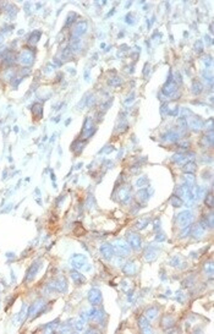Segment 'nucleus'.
I'll list each match as a JSON object with an SVG mask.
<instances>
[{"label":"nucleus","instance_id":"obj_1","mask_svg":"<svg viewBox=\"0 0 214 334\" xmlns=\"http://www.w3.org/2000/svg\"><path fill=\"white\" fill-rule=\"evenodd\" d=\"M192 219H193V216L190 211H182L178 214L176 217V223L179 225V228H185L187 225H191L192 223Z\"/></svg>","mask_w":214,"mask_h":334},{"label":"nucleus","instance_id":"obj_2","mask_svg":"<svg viewBox=\"0 0 214 334\" xmlns=\"http://www.w3.org/2000/svg\"><path fill=\"white\" fill-rule=\"evenodd\" d=\"M94 131H96V129H94V125H93L92 119L89 117H87L86 120H84V122H83V129H82V132H81L82 140L89 138L92 135L94 134Z\"/></svg>","mask_w":214,"mask_h":334},{"label":"nucleus","instance_id":"obj_3","mask_svg":"<svg viewBox=\"0 0 214 334\" xmlns=\"http://www.w3.org/2000/svg\"><path fill=\"white\" fill-rule=\"evenodd\" d=\"M176 93H178V84L174 81H166L162 89V94L165 98H173L176 96Z\"/></svg>","mask_w":214,"mask_h":334},{"label":"nucleus","instance_id":"obj_4","mask_svg":"<svg viewBox=\"0 0 214 334\" xmlns=\"http://www.w3.org/2000/svg\"><path fill=\"white\" fill-rule=\"evenodd\" d=\"M126 240H127V244L129 246L133 249V250L138 251L141 249V245H142V241H141V237L137 233H133V231H129L126 235Z\"/></svg>","mask_w":214,"mask_h":334},{"label":"nucleus","instance_id":"obj_5","mask_svg":"<svg viewBox=\"0 0 214 334\" xmlns=\"http://www.w3.org/2000/svg\"><path fill=\"white\" fill-rule=\"evenodd\" d=\"M114 251L117 253V256H120V257H126V256L130 255L131 247L129 246L127 242L120 240V241H116L115 242V245H114Z\"/></svg>","mask_w":214,"mask_h":334},{"label":"nucleus","instance_id":"obj_6","mask_svg":"<svg viewBox=\"0 0 214 334\" xmlns=\"http://www.w3.org/2000/svg\"><path fill=\"white\" fill-rule=\"evenodd\" d=\"M87 28H88V23L87 21H78L75 27H74V31H72V38L76 39V38H80L81 36L87 32Z\"/></svg>","mask_w":214,"mask_h":334},{"label":"nucleus","instance_id":"obj_7","mask_svg":"<svg viewBox=\"0 0 214 334\" xmlns=\"http://www.w3.org/2000/svg\"><path fill=\"white\" fill-rule=\"evenodd\" d=\"M71 265L76 269H83V268H86L84 266H88L87 265V257L83 256V255H74L71 257Z\"/></svg>","mask_w":214,"mask_h":334},{"label":"nucleus","instance_id":"obj_8","mask_svg":"<svg viewBox=\"0 0 214 334\" xmlns=\"http://www.w3.org/2000/svg\"><path fill=\"white\" fill-rule=\"evenodd\" d=\"M88 301L93 305V306H98L102 302V293L97 288H92L88 291Z\"/></svg>","mask_w":214,"mask_h":334},{"label":"nucleus","instance_id":"obj_9","mask_svg":"<svg viewBox=\"0 0 214 334\" xmlns=\"http://www.w3.org/2000/svg\"><path fill=\"white\" fill-rule=\"evenodd\" d=\"M117 197L121 203H127L131 197V188L130 186H121L117 191Z\"/></svg>","mask_w":214,"mask_h":334},{"label":"nucleus","instance_id":"obj_10","mask_svg":"<svg viewBox=\"0 0 214 334\" xmlns=\"http://www.w3.org/2000/svg\"><path fill=\"white\" fill-rule=\"evenodd\" d=\"M99 251H100L102 256H103L105 260H112V258L114 257V253H115L114 246H113L112 244H108V242H107V244H103V245L100 246Z\"/></svg>","mask_w":214,"mask_h":334},{"label":"nucleus","instance_id":"obj_11","mask_svg":"<svg viewBox=\"0 0 214 334\" xmlns=\"http://www.w3.org/2000/svg\"><path fill=\"white\" fill-rule=\"evenodd\" d=\"M203 125H204L203 120H202L199 117H195V115H192V117L188 119V121H187V126H190V127H191L192 130H195V131L202 130V129H203Z\"/></svg>","mask_w":214,"mask_h":334},{"label":"nucleus","instance_id":"obj_12","mask_svg":"<svg viewBox=\"0 0 214 334\" xmlns=\"http://www.w3.org/2000/svg\"><path fill=\"white\" fill-rule=\"evenodd\" d=\"M33 59H34V55L31 53V50H23L18 56V61L22 65H31Z\"/></svg>","mask_w":214,"mask_h":334},{"label":"nucleus","instance_id":"obj_13","mask_svg":"<svg viewBox=\"0 0 214 334\" xmlns=\"http://www.w3.org/2000/svg\"><path fill=\"white\" fill-rule=\"evenodd\" d=\"M145 260L146 261H148V262H152V261H154L155 258H157V256H158V250L153 246V245H149L148 247L146 249V251H145Z\"/></svg>","mask_w":214,"mask_h":334},{"label":"nucleus","instance_id":"obj_14","mask_svg":"<svg viewBox=\"0 0 214 334\" xmlns=\"http://www.w3.org/2000/svg\"><path fill=\"white\" fill-rule=\"evenodd\" d=\"M70 277H71V279L75 282V284L76 285H81L86 282V277H84L83 274H81L78 270H75V269L70 270Z\"/></svg>","mask_w":214,"mask_h":334},{"label":"nucleus","instance_id":"obj_15","mask_svg":"<svg viewBox=\"0 0 214 334\" xmlns=\"http://www.w3.org/2000/svg\"><path fill=\"white\" fill-rule=\"evenodd\" d=\"M38 269H39V262L37 261V262H34L32 266L28 268V270H27V273H26V278H25V280H26V282L32 280L33 278H34V275L37 274Z\"/></svg>","mask_w":214,"mask_h":334},{"label":"nucleus","instance_id":"obj_16","mask_svg":"<svg viewBox=\"0 0 214 334\" xmlns=\"http://www.w3.org/2000/svg\"><path fill=\"white\" fill-rule=\"evenodd\" d=\"M179 137H180V134H179V132H175V131H173V130H169L168 132H165V134L162 136L163 141H165V142H175V141L179 140Z\"/></svg>","mask_w":214,"mask_h":334},{"label":"nucleus","instance_id":"obj_17","mask_svg":"<svg viewBox=\"0 0 214 334\" xmlns=\"http://www.w3.org/2000/svg\"><path fill=\"white\" fill-rule=\"evenodd\" d=\"M136 197H137V201L141 202V203H145L149 200V192H148V188H140L136 193Z\"/></svg>","mask_w":214,"mask_h":334},{"label":"nucleus","instance_id":"obj_18","mask_svg":"<svg viewBox=\"0 0 214 334\" xmlns=\"http://www.w3.org/2000/svg\"><path fill=\"white\" fill-rule=\"evenodd\" d=\"M122 270H124V273H125L126 275H133V274L136 273V270H137V266H136L135 262H132L131 261V262H127V263L124 265Z\"/></svg>","mask_w":214,"mask_h":334},{"label":"nucleus","instance_id":"obj_19","mask_svg":"<svg viewBox=\"0 0 214 334\" xmlns=\"http://www.w3.org/2000/svg\"><path fill=\"white\" fill-rule=\"evenodd\" d=\"M204 231L206 230L199 224H197V225H195V227L191 228V236H193L195 239H201L204 235Z\"/></svg>","mask_w":214,"mask_h":334},{"label":"nucleus","instance_id":"obj_20","mask_svg":"<svg viewBox=\"0 0 214 334\" xmlns=\"http://www.w3.org/2000/svg\"><path fill=\"white\" fill-rule=\"evenodd\" d=\"M201 146L204 147V148H208V147H212L213 146V137L212 135H204L202 138H201Z\"/></svg>","mask_w":214,"mask_h":334},{"label":"nucleus","instance_id":"obj_21","mask_svg":"<svg viewBox=\"0 0 214 334\" xmlns=\"http://www.w3.org/2000/svg\"><path fill=\"white\" fill-rule=\"evenodd\" d=\"M157 315H158V308L157 307H149L148 310H146V312H145V317L147 318L148 321L154 319L157 317Z\"/></svg>","mask_w":214,"mask_h":334},{"label":"nucleus","instance_id":"obj_22","mask_svg":"<svg viewBox=\"0 0 214 334\" xmlns=\"http://www.w3.org/2000/svg\"><path fill=\"white\" fill-rule=\"evenodd\" d=\"M191 89H192V93H193V94H201L202 91H203V86H202V84H201L199 81L195 80V81H192Z\"/></svg>","mask_w":214,"mask_h":334},{"label":"nucleus","instance_id":"obj_23","mask_svg":"<svg viewBox=\"0 0 214 334\" xmlns=\"http://www.w3.org/2000/svg\"><path fill=\"white\" fill-rule=\"evenodd\" d=\"M31 112H32L33 117H36V119H39V117H42V105H40V104H38V103L33 104V107H32V109H31Z\"/></svg>","mask_w":214,"mask_h":334},{"label":"nucleus","instance_id":"obj_24","mask_svg":"<svg viewBox=\"0 0 214 334\" xmlns=\"http://www.w3.org/2000/svg\"><path fill=\"white\" fill-rule=\"evenodd\" d=\"M173 162L174 163H178V164H181L182 162H185L186 159H187V157H186V154L185 153H176V154H174L173 155Z\"/></svg>","mask_w":214,"mask_h":334},{"label":"nucleus","instance_id":"obj_25","mask_svg":"<svg viewBox=\"0 0 214 334\" xmlns=\"http://www.w3.org/2000/svg\"><path fill=\"white\" fill-rule=\"evenodd\" d=\"M196 168H197V165H196L195 162H187V163L183 165V171H185V173H191V174H193L195 170H196Z\"/></svg>","mask_w":214,"mask_h":334},{"label":"nucleus","instance_id":"obj_26","mask_svg":"<svg viewBox=\"0 0 214 334\" xmlns=\"http://www.w3.org/2000/svg\"><path fill=\"white\" fill-rule=\"evenodd\" d=\"M149 222H150V219L149 218H145V219H140L137 223H136V228L138 229V230H143L146 227H148V224H149Z\"/></svg>","mask_w":214,"mask_h":334},{"label":"nucleus","instance_id":"obj_27","mask_svg":"<svg viewBox=\"0 0 214 334\" xmlns=\"http://www.w3.org/2000/svg\"><path fill=\"white\" fill-rule=\"evenodd\" d=\"M206 198H204V202H206V204L209 207V208H213V206H214V197H213V193H212V191L211 192H208V193H206V196H204Z\"/></svg>","mask_w":214,"mask_h":334},{"label":"nucleus","instance_id":"obj_28","mask_svg":"<svg viewBox=\"0 0 214 334\" xmlns=\"http://www.w3.org/2000/svg\"><path fill=\"white\" fill-rule=\"evenodd\" d=\"M148 179L146 176H142V178H138L137 181H136V186L140 187V188H146V186L148 185Z\"/></svg>","mask_w":214,"mask_h":334},{"label":"nucleus","instance_id":"obj_29","mask_svg":"<svg viewBox=\"0 0 214 334\" xmlns=\"http://www.w3.org/2000/svg\"><path fill=\"white\" fill-rule=\"evenodd\" d=\"M170 203L173 204V207H181L183 204V201L181 197H178L176 195H174L171 198H170Z\"/></svg>","mask_w":214,"mask_h":334},{"label":"nucleus","instance_id":"obj_30","mask_svg":"<svg viewBox=\"0 0 214 334\" xmlns=\"http://www.w3.org/2000/svg\"><path fill=\"white\" fill-rule=\"evenodd\" d=\"M121 82H122V80H121V77H119V76L109 77V80H108V84H109V86H113V87L121 84Z\"/></svg>","mask_w":214,"mask_h":334},{"label":"nucleus","instance_id":"obj_31","mask_svg":"<svg viewBox=\"0 0 214 334\" xmlns=\"http://www.w3.org/2000/svg\"><path fill=\"white\" fill-rule=\"evenodd\" d=\"M40 31H34L33 33H31V36H30V38H28V41H30V43H37L38 41H39V38H40Z\"/></svg>","mask_w":214,"mask_h":334},{"label":"nucleus","instance_id":"obj_32","mask_svg":"<svg viewBox=\"0 0 214 334\" xmlns=\"http://www.w3.org/2000/svg\"><path fill=\"white\" fill-rule=\"evenodd\" d=\"M138 327H140L142 331H143L145 328H148V327H149V321L146 317H145V316H143V317H140V319H138Z\"/></svg>","mask_w":214,"mask_h":334},{"label":"nucleus","instance_id":"obj_33","mask_svg":"<svg viewBox=\"0 0 214 334\" xmlns=\"http://www.w3.org/2000/svg\"><path fill=\"white\" fill-rule=\"evenodd\" d=\"M183 183L193 185V183H195V175L191 174V173H186V174L183 175Z\"/></svg>","mask_w":214,"mask_h":334},{"label":"nucleus","instance_id":"obj_34","mask_svg":"<svg viewBox=\"0 0 214 334\" xmlns=\"http://www.w3.org/2000/svg\"><path fill=\"white\" fill-rule=\"evenodd\" d=\"M204 272H206L209 277L213 275V262H212V261H208V262L204 263Z\"/></svg>","mask_w":214,"mask_h":334},{"label":"nucleus","instance_id":"obj_35","mask_svg":"<svg viewBox=\"0 0 214 334\" xmlns=\"http://www.w3.org/2000/svg\"><path fill=\"white\" fill-rule=\"evenodd\" d=\"M162 324L164 326V327H171V326H174V318L171 317V316H164L163 317V319H162Z\"/></svg>","mask_w":214,"mask_h":334},{"label":"nucleus","instance_id":"obj_36","mask_svg":"<svg viewBox=\"0 0 214 334\" xmlns=\"http://www.w3.org/2000/svg\"><path fill=\"white\" fill-rule=\"evenodd\" d=\"M203 195H204V188L202 187V186H197V188H196V192H195V201H199L202 197H203Z\"/></svg>","mask_w":214,"mask_h":334},{"label":"nucleus","instance_id":"obj_37","mask_svg":"<svg viewBox=\"0 0 214 334\" xmlns=\"http://www.w3.org/2000/svg\"><path fill=\"white\" fill-rule=\"evenodd\" d=\"M74 327H75V329H76V331H82L83 327H84V321H83V318H81V319H77V321L75 322Z\"/></svg>","mask_w":214,"mask_h":334},{"label":"nucleus","instance_id":"obj_38","mask_svg":"<svg viewBox=\"0 0 214 334\" xmlns=\"http://www.w3.org/2000/svg\"><path fill=\"white\" fill-rule=\"evenodd\" d=\"M72 51H74V50H72V48H71L70 45H69V47H66L65 50L63 51V58H64V59H69V58L71 56Z\"/></svg>","mask_w":214,"mask_h":334},{"label":"nucleus","instance_id":"obj_39","mask_svg":"<svg viewBox=\"0 0 214 334\" xmlns=\"http://www.w3.org/2000/svg\"><path fill=\"white\" fill-rule=\"evenodd\" d=\"M191 225H187L185 228H182V231H181V237H186L188 235H191Z\"/></svg>","mask_w":214,"mask_h":334},{"label":"nucleus","instance_id":"obj_40","mask_svg":"<svg viewBox=\"0 0 214 334\" xmlns=\"http://www.w3.org/2000/svg\"><path fill=\"white\" fill-rule=\"evenodd\" d=\"M203 49H204V48H203V42H202V41H197L196 44H195V50L197 51L198 54H201V53L203 51Z\"/></svg>","mask_w":214,"mask_h":334},{"label":"nucleus","instance_id":"obj_41","mask_svg":"<svg viewBox=\"0 0 214 334\" xmlns=\"http://www.w3.org/2000/svg\"><path fill=\"white\" fill-rule=\"evenodd\" d=\"M169 104L168 103H163L162 104V108H160V113H162V115H168L169 114Z\"/></svg>","mask_w":214,"mask_h":334},{"label":"nucleus","instance_id":"obj_42","mask_svg":"<svg viewBox=\"0 0 214 334\" xmlns=\"http://www.w3.org/2000/svg\"><path fill=\"white\" fill-rule=\"evenodd\" d=\"M170 265H171L173 267H178V266L180 265V256H174V257L171 258V261H170Z\"/></svg>","mask_w":214,"mask_h":334},{"label":"nucleus","instance_id":"obj_43","mask_svg":"<svg viewBox=\"0 0 214 334\" xmlns=\"http://www.w3.org/2000/svg\"><path fill=\"white\" fill-rule=\"evenodd\" d=\"M125 20H126V23H129V25H133L135 23V17H133V15H132L131 12H129L126 15Z\"/></svg>","mask_w":214,"mask_h":334},{"label":"nucleus","instance_id":"obj_44","mask_svg":"<svg viewBox=\"0 0 214 334\" xmlns=\"http://www.w3.org/2000/svg\"><path fill=\"white\" fill-rule=\"evenodd\" d=\"M165 234L164 233H157V235H155V241H158V242H162V241H165Z\"/></svg>","mask_w":214,"mask_h":334},{"label":"nucleus","instance_id":"obj_45","mask_svg":"<svg viewBox=\"0 0 214 334\" xmlns=\"http://www.w3.org/2000/svg\"><path fill=\"white\" fill-rule=\"evenodd\" d=\"M77 17V15L75 14V12H71L70 15H69V17H67V21H66V26L67 25H71L72 22H74V18H76Z\"/></svg>","mask_w":214,"mask_h":334},{"label":"nucleus","instance_id":"obj_46","mask_svg":"<svg viewBox=\"0 0 214 334\" xmlns=\"http://www.w3.org/2000/svg\"><path fill=\"white\" fill-rule=\"evenodd\" d=\"M203 64H204L207 67H209L211 65H212V58H211L209 55L204 56V59H203Z\"/></svg>","mask_w":214,"mask_h":334},{"label":"nucleus","instance_id":"obj_47","mask_svg":"<svg viewBox=\"0 0 214 334\" xmlns=\"http://www.w3.org/2000/svg\"><path fill=\"white\" fill-rule=\"evenodd\" d=\"M113 150H114V147H113V146H109V147L107 146V147H104V150H102L99 153H112Z\"/></svg>","mask_w":214,"mask_h":334},{"label":"nucleus","instance_id":"obj_48","mask_svg":"<svg viewBox=\"0 0 214 334\" xmlns=\"http://www.w3.org/2000/svg\"><path fill=\"white\" fill-rule=\"evenodd\" d=\"M159 229H160V220L155 219L154 220V230H159Z\"/></svg>","mask_w":214,"mask_h":334},{"label":"nucleus","instance_id":"obj_49","mask_svg":"<svg viewBox=\"0 0 214 334\" xmlns=\"http://www.w3.org/2000/svg\"><path fill=\"white\" fill-rule=\"evenodd\" d=\"M133 98H135V93L132 92L131 94H130V97H127V99L125 100V103H126V104H130V103L133 102Z\"/></svg>","mask_w":214,"mask_h":334},{"label":"nucleus","instance_id":"obj_50","mask_svg":"<svg viewBox=\"0 0 214 334\" xmlns=\"http://www.w3.org/2000/svg\"><path fill=\"white\" fill-rule=\"evenodd\" d=\"M176 295H178V296H176V300H179L180 302H182V301H183V294H182L181 291H179Z\"/></svg>","mask_w":214,"mask_h":334},{"label":"nucleus","instance_id":"obj_51","mask_svg":"<svg viewBox=\"0 0 214 334\" xmlns=\"http://www.w3.org/2000/svg\"><path fill=\"white\" fill-rule=\"evenodd\" d=\"M188 146H190V143H188L187 141H185V142H182L181 145H180V147H181L182 150H187V148H188Z\"/></svg>","mask_w":214,"mask_h":334},{"label":"nucleus","instance_id":"obj_52","mask_svg":"<svg viewBox=\"0 0 214 334\" xmlns=\"http://www.w3.org/2000/svg\"><path fill=\"white\" fill-rule=\"evenodd\" d=\"M149 69H150V65H149V64H146V65H145V71H143V75H145V76H147V72L149 74Z\"/></svg>","mask_w":214,"mask_h":334},{"label":"nucleus","instance_id":"obj_53","mask_svg":"<svg viewBox=\"0 0 214 334\" xmlns=\"http://www.w3.org/2000/svg\"><path fill=\"white\" fill-rule=\"evenodd\" d=\"M83 233H84V229H83L82 227H80V229L77 228V230L75 231V234H76V235H82Z\"/></svg>","mask_w":214,"mask_h":334},{"label":"nucleus","instance_id":"obj_54","mask_svg":"<svg viewBox=\"0 0 214 334\" xmlns=\"http://www.w3.org/2000/svg\"><path fill=\"white\" fill-rule=\"evenodd\" d=\"M204 39H206V41H208V43H209V44L212 43V39H211V38H209L208 36H206V37H204Z\"/></svg>","mask_w":214,"mask_h":334}]
</instances>
